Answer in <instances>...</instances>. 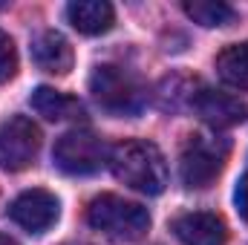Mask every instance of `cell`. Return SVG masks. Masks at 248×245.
<instances>
[{
  "label": "cell",
  "instance_id": "obj_5",
  "mask_svg": "<svg viewBox=\"0 0 248 245\" xmlns=\"http://www.w3.org/2000/svg\"><path fill=\"white\" fill-rule=\"evenodd\" d=\"M104 141L87 127L66 130L52 147V162L69 176H90L104 165Z\"/></svg>",
  "mask_w": 248,
  "mask_h": 245
},
{
  "label": "cell",
  "instance_id": "obj_7",
  "mask_svg": "<svg viewBox=\"0 0 248 245\" xmlns=\"http://www.w3.org/2000/svg\"><path fill=\"white\" fill-rule=\"evenodd\" d=\"M9 216L29 234H44L55 225L58 219V199L44 190V187H32V190H23L12 208H9Z\"/></svg>",
  "mask_w": 248,
  "mask_h": 245
},
{
  "label": "cell",
  "instance_id": "obj_10",
  "mask_svg": "<svg viewBox=\"0 0 248 245\" xmlns=\"http://www.w3.org/2000/svg\"><path fill=\"white\" fill-rule=\"evenodd\" d=\"M32 58H35V63H38L41 69H46V72H52V75H66V72L72 69V61H75L69 41L63 38L61 32H55V29L41 32V35L35 38V44H32Z\"/></svg>",
  "mask_w": 248,
  "mask_h": 245
},
{
  "label": "cell",
  "instance_id": "obj_3",
  "mask_svg": "<svg viewBox=\"0 0 248 245\" xmlns=\"http://www.w3.org/2000/svg\"><path fill=\"white\" fill-rule=\"evenodd\" d=\"M93 98L113 116H136L147 104V90L141 81L119 63H101L90 75Z\"/></svg>",
  "mask_w": 248,
  "mask_h": 245
},
{
  "label": "cell",
  "instance_id": "obj_8",
  "mask_svg": "<svg viewBox=\"0 0 248 245\" xmlns=\"http://www.w3.org/2000/svg\"><path fill=\"white\" fill-rule=\"evenodd\" d=\"M190 107L199 113L202 122L208 124V127H214V130L237 127V124L246 122V116H248V107L240 98H234L228 92H219V90H208V87H202L199 92H193Z\"/></svg>",
  "mask_w": 248,
  "mask_h": 245
},
{
  "label": "cell",
  "instance_id": "obj_2",
  "mask_svg": "<svg viewBox=\"0 0 248 245\" xmlns=\"http://www.w3.org/2000/svg\"><path fill=\"white\" fill-rule=\"evenodd\" d=\"M87 222L119 243H136L150 228V214L139 202H127L116 193H101L87 208Z\"/></svg>",
  "mask_w": 248,
  "mask_h": 245
},
{
  "label": "cell",
  "instance_id": "obj_16",
  "mask_svg": "<svg viewBox=\"0 0 248 245\" xmlns=\"http://www.w3.org/2000/svg\"><path fill=\"white\" fill-rule=\"evenodd\" d=\"M234 205H237L240 216L248 222V173H243V179L237 182V190H234Z\"/></svg>",
  "mask_w": 248,
  "mask_h": 245
},
{
  "label": "cell",
  "instance_id": "obj_9",
  "mask_svg": "<svg viewBox=\"0 0 248 245\" xmlns=\"http://www.w3.org/2000/svg\"><path fill=\"white\" fill-rule=\"evenodd\" d=\"M173 234L179 237L182 245H225V240H228L225 219L211 211L182 214L173 222Z\"/></svg>",
  "mask_w": 248,
  "mask_h": 245
},
{
  "label": "cell",
  "instance_id": "obj_17",
  "mask_svg": "<svg viewBox=\"0 0 248 245\" xmlns=\"http://www.w3.org/2000/svg\"><path fill=\"white\" fill-rule=\"evenodd\" d=\"M0 245H17L12 237H6V234H0Z\"/></svg>",
  "mask_w": 248,
  "mask_h": 245
},
{
  "label": "cell",
  "instance_id": "obj_4",
  "mask_svg": "<svg viewBox=\"0 0 248 245\" xmlns=\"http://www.w3.org/2000/svg\"><path fill=\"white\" fill-rule=\"evenodd\" d=\"M228 159V141L225 138H217V136H190L182 147V156H179V176L185 187L193 190H202L214 182L222 170Z\"/></svg>",
  "mask_w": 248,
  "mask_h": 245
},
{
  "label": "cell",
  "instance_id": "obj_12",
  "mask_svg": "<svg viewBox=\"0 0 248 245\" xmlns=\"http://www.w3.org/2000/svg\"><path fill=\"white\" fill-rule=\"evenodd\" d=\"M29 101H32V110L38 116H44L46 122H69V119H78L84 113L78 98L66 95L61 90H52V87H38Z\"/></svg>",
  "mask_w": 248,
  "mask_h": 245
},
{
  "label": "cell",
  "instance_id": "obj_6",
  "mask_svg": "<svg viewBox=\"0 0 248 245\" xmlns=\"http://www.w3.org/2000/svg\"><path fill=\"white\" fill-rule=\"evenodd\" d=\"M41 150V130L26 116H12L0 124V170H26Z\"/></svg>",
  "mask_w": 248,
  "mask_h": 245
},
{
  "label": "cell",
  "instance_id": "obj_13",
  "mask_svg": "<svg viewBox=\"0 0 248 245\" xmlns=\"http://www.w3.org/2000/svg\"><path fill=\"white\" fill-rule=\"evenodd\" d=\"M217 75L234 90H248V41L231 44L217 55Z\"/></svg>",
  "mask_w": 248,
  "mask_h": 245
},
{
  "label": "cell",
  "instance_id": "obj_15",
  "mask_svg": "<svg viewBox=\"0 0 248 245\" xmlns=\"http://www.w3.org/2000/svg\"><path fill=\"white\" fill-rule=\"evenodd\" d=\"M15 72H17V49L12 44V38L0 29V84L15 78Z\"/></svg>",
  "mask_w": 248,
  "mask_h": 245
},
{
  "label": "cell",
  "instance_id": "obj_11",
  "mask_svg": "<svg viewBox=\"0 0 248 245\" xmlns=\"http://www.w3.org/2000/svg\"><path fill=\"white\" fill-rule=\"evenodd\" d=\"M66 20L81 35H104L113 29L116 12L107 0H75L66 6Z\"/></svg>",
  "mask_w": 248,
  "mask_h": 245
},
{
  "label": "cell",
  "instance_id": "obj_1",
  "mask_svg": "<svg viewBox=\"0 0 248 245\" xmlns=\"http://www.w3.org/2000/svg\"><path fill=\"white\" fill-rule=\"evenodd\" d=\"M110 170L113 176L124 182L127 187L139 190V193H147V196H156L165 190L168 184V165H165V156L162 150L153 144V141H144V138H127L119 141L113 150H110Z\"/></svg>",
  "mask_w": 248,
  "mask_h": 245
},
{
  "label": "cell",
  "instance_id": "obj_14",
  "mask_svg": "<svg viewBox=\"0 0 248 245\" xmlns=\"http://www.w3.org/2000/svg\"><path fill=\"white\" fill-rule=\"evenodd\" d=\"M182 9H185V15L193 23L208 26V29L225 26V23H231V20L237 17V12H234L228 3H222V0H187Z\"/></svg>",
  "mask_w": 248,
  "mask_h": 245
}]
</instances>
